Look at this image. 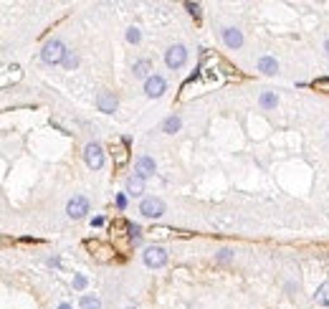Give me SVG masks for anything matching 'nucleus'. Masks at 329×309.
<instances>
[{"mask_svg": "<svg viewBox=\"0 0 329 309\" xmlns=\"http://www.w3.org/2000/svg\"><path fill=\"white\" fill-rule=\"evenodd\" d=\"M127 309H134V307H127Z\"/></svg>", "mask_w": 329, "mask_h": 309, "instance_id": "32", "label": "nucleus"}, {"mask_svg": "<svg viewBox=\"0 0 329 309\" xmlns=\"http://www.w3.org/2000/svg\"><path fill=\"white\" fill-rule=\"evenodd\" d=\"M162 129L167 132V135H175V132L180 129V117H167L164 124H162Z\"/></svg>", "mask_w": 329, "mask_h": 309, "instance_id": "19", "label": "nucleus"}, {"mask_svg": "<svg viewBox=\"0 0 329 309\" xmlns=\"http://www.w3.org/2000/svg\"><path fill=\"white\" fill-rule=\"evenodd\" d=\"M185 8L190 10V16H195V18H200V5H198V3H188Z\"/></svg>", "mask_w": 329, "mask_h": 309, "instance_id": "27", "label": "nucleus"}, {"mask_svg": "<svg viewBox=\"0 0 329 309\" xmlns=\"http://www.w3.org/2000/svg\"><path fill=\"white\" fill-rule=\"evenodd\" d=\"M96 107H99V112H104V114H114V109H117V96H114L112 92H99Z\"/></svg>", "mask_w": 329, "mask_h": 309, "instance_id": "11", "label": "nucleus"}, {"mask_svg": "<svg viewBox=\"0 0 329 309\" xmlns=\"http://www.w3.org/2000/svg\"><path fill=\"white\" fill-rule=\"evenodd\" d=\"M218 259H220V261H228V259H231V251H228V248H223V251L218 254Z\"/></svg>", "mask_w": 329, "mask_h": 309, "instance_id": "28", "label": "nucleus"}, {"mask_svg": "<svg viewBox=\"0 0 329 309\" xmlns=\"http://www.w3.org/2000/svg\"><path fill=\"white\" fill-rule=\"evenodd\" d=\"M127 193L129 195H142L144 193V180L142 178H129L127 180Z\"/></svg>", "mask_w": 329, "mask_h": 309, "instance_id": "17", "label": "nucleus"}, {"mask_svg": "<svg viewBox=\"0 0 329 309\" xmlns=\"http://www.w3.org/2000/svg\"><path fill=\"white\" fill-rule=\"evenodd\" d=\"M144 92L147 96H162L164 94V79L162 76H149L144 84Z\"/></svg>", "mask_w": 329, "mask_h": 309, "instance_id": "13", "label": "nucleus"}, {"mask_svg": "<svg viewBox=\"0 0 329 309\" xmlns=\"http://www.w3.org/2000/svg\"><path fill=\"white\" fill-rule=\"evenodd\" d=\"M149 233H152V238H190L192 236L188 231H175V228H167V226H155Z\"/></svg>", "mask_w": 329, "mask_h": 309, "instance_id": "10", "label": "nucleus"}, {"mask_svg": "<svg viewBox=\"0 0 329 309\" xmlns=\"http://www.w3.org/2000/svg\"><path fill=\"white\" fill-rule=\"evenodd\" d=\"M134 170H137V178H149V175H155V160L152 157H147V155H142V157H137V165H134Z\"/></svg>", "mask_w": 329, "mask_h": 309, "instance_id": "12", "label": "nucleus"}, {"mask_svg": "<svg viewBox=\"0 0 329 309\" xmlns=\"http://www.w3.org/2000/svg\"><path fill=\"white\" fill-rule=\"evenodd\" d=\"M112 160L117 167H124L129 163V147L127 142H112Z\"/></svg>", "mask_w": 329, "mask_h": 309, "instance_id": "9", "label": "nucleus"}, {"mask_svg": "<svg viewBox=\"0 0 329 309\" xmlns=\"http://www.w3.org/2000/svg\"><path fill=\"white\" fill-rule=\"evenodd\" d=\"M258 71H263V73H276L279 71V64H276V58H271V56H263L261 61H258Z\"/></svg>", "mask_w": 329, "mask_h": 309, "instance_id": "16", "label": "nucleus"}, {"mask_svg": "<svg viewBox=\"0 0 329 309\" xmlns=\"http://www.w3.org/2000/svg\"><path fill=\"white\" fill-rule=\"evenodd\" d=\"M223 84H226V76L218 71V61H215V58H211V61H205L195 71V76L183 84L180 101H190L192 96H200L205 92H213V89H218V86H223Z\"/></svg>", "mask_w": 329, "mask_h": 309, "instance_id": "1", "label": "nucleus"}, {"mask_svg": "<svg viewBox=\"0 0 329 309\" xmlns=\"http://www.w3.org/2000/svg\"><path fill=\"white\" fill-rule=\"evenodd\" d=\"M66 46L58 38H53V41H48L46 46H43V51H41V56H43V61L46 64H64V58H66Z\"/></svg>", "mask_w": 329, "mask_h": 309, "instance_id": "2", "label": "nucleus"}, {"mask_svg": "<svg viewBox=\"0 0 329 309\" xmlns=\"http://www.w3.org/2000/svg\"><path fill=\"white\" fill-rule=\"evenodd\" d=\"M127 41L129 43H137L140 41V31H137V28H129V31H127Z\"/></svg>", "mask_w": 329, "mask_h": 309, "instance_id": "26", "label": "nucleus"}, {"mask_svg": "<svg viewBox=\"0 0 329 309\" xmlns=\"http://www.w3.org/2000/svg\"><path fill=\"white\" fill-rule=\"evenodd\" d=\"M84 286H86V276L76 274V276H73V289H84Z\"/></svg>", "mask_w": 329, "mask_h": 309, "instance_id": "25", "label": "nucleus"}, {"mask_svg": "<svg viewBox=\"0 0 329 309\" xmlns=\"http://www.w3.org/2000/svg\"><path fill=\"white\" fill-rule=\"evenodd\" d=\"M149 71V61H137L134 64V76H147Z\"/></svg>", "mask_w": 329, "mask_h": 309, "instance_id": "23", "label": "nucleus"}, {"mask_svg": "<svg viewBox=\"0 0 329 309\" xmlns=\"http://www.w3.org/2000/svg\"><path fill=\"white\" fill-rule=\"evenodd\" d=\"M311 86L317 92H329V79H317V81H311Z\"/></svg>", "mask_w": 329, "mask_h": 309, "instance_id": "24", "label": "nucleus"}, {"mask_svg": "<svg viewBox=\"0 0 329 309\" xmlns=\"http://www.w3.org/2000/svg\"><path fill=\"white\" fill-rule=\"evenodd\" d=\"M140 213L147 215V218H160V215L164 213V203L157 200V198H147V200H142V205H140Z\"/></svg>", "mask_w": 329, "mask_h": 309, "instance_id": "8", "label": "nucleus"}, {"mask_svg": "<svg viewBox=\"0 0 329 309\" xmlns=\"http://www.w3.org/2000/svg\"><path fill=\"white\" fill-rule=\"evenodd\" d=\"M223 41H226L228 48H241L243 36H241V31H235V28H226V31H223Z\"/></svg>", "mask_w": 329, "mask_h": 309, "instance_id": "15", "label": "nucleus"}, {"mask_svg": "<svg viewBox=\"0 0 329 309\" xmlns=\"http://www.w3.org/2000/svg\"><path fill=\"white\" fill-rule=\"evenodd\" d=\"M86 248H89V251H92V256H94L96 261H101V263L112 261L114 254H117V248H112V246H107V243H101V241H86Z\"/></svg>", "mask_w": 329, "mask_h": 309, "instance_id": "4", "label": "nucleus"}, {"mask_svg": "<svg viewBox=\"0 0 329 309\" xmlns=\"http://www.w3.org/2000/svg\"><path fill=\"white\" fill-rule=\"evenodd\" d=\"M76 66H79V56L73 53V51H69L66 58H64V69H66V71H73Z\"/></svg>", "mask_w": 329, "mask_h": 309, "instance_id": "21", "label": "nucleus"}, {"mask_svg": "<svg viewBox=\"0 0 329 309\" xmlns=\"http://www.w3.org/2000/svg\"><path fill=\"white\" fill-rule=\"evenodd\" d=\"M66 211H69V215H71L73 220H79V218H84V215L89 213V200H86L84 195L71 198V200H69V205H66Z\"/></svg>", "mask_w": 329, "mask_h": 309, "instance_id": "6", "label": "nucleus"}, {"mask_svg": "<svg viewBox=\"0 0 329 309\" xmlns=\"http://www.w3.org/2000/svg\"><path fill=\"white\" fill-rule=\"evenodd\" d=\"M185 61H188L185 46H172L167 51V56H164V64H167L170 69H180V66H185Z\"/></svg>", "mask_w": 329, "mask_h": 309, "instance_id": "7", "label": "nucleus"}, {"mask_svg": "<svg viewBox=\"0 0 329 309\" xmlns=\"http://www.w3.org/2000/svg\"><path fill=\"white\" fill-rule=\"evenodd\" d=\"M314 302H317V304H324V307H329V282H324V284L317 289V294H314Z\"/></svg>", "mask_w": 329, "mask_h": 309, "instance_id": "18", "label": "nucleus"}, {"mask_svg": "<svg viewBox=\"0 0 329 309\" xmlns=\"http://www.w3.org/2000/svg\"><path fill=\"white\" fill-rule=\"evenodd\" d=\"M144 263L152 269H160L167 263V251H164L162 246H147L144 248Z\"/></svg>", "mask_w": 329, "mask_h": 309, "instance_id": "3", "label": "nucleus"}, {"mask_svg": "<svg viewBox=\"0 0 329 309\" xmlns=\"http://www.w3.org/2000/svg\"><path fill=\"white\" fill-rule=\"evenodd\" d=\"M21 66L18 64H13V66H8L5 69V73H3V81H0V86H3V89H8L10 84H16V81H21Z\"/></svg>", "mask_w": 329, "mask_h": 309, "instance_id": "14", "label": "nucleus"}, {"mask_svg": "<svg viewBox=\"0 0 329 309\" xmlns=\"http://www.w3.org/2000/svg\"><path fill=\"white\" fill-rule=\"evenodd\" d=\"M101 302L96 297H92V294H86V297H81V309H99Z\"/></svg>", "mask_w": 329, "mask_h": 309, "instance_id": "20", "label": "nucleus"}, {"mask_svg": "<svg viewBox=\"0 0 329 309\" xmlns=\"http://www.w3.org/2000/svg\"><path fill=\"white\" fill-rule=\"evenodd\" d=\"M324 48H327V56H329V38H327V43H324Z\"/></svg>", "mask_w": 329, "mask_h": 309, "instance_id": "30", "label": "nucleus"}, {"mask_svg": "<svg viewBox=\"0 0 329 309\" xmlns=\"http://www.w3.org/2000/svg\"><path fill=\"white\" fill-rule=\"evenodd\" d=\"M261 107H266V109H271V107H276V96H274L271 92H266V94H261Z\"/></svg>", "mask_w": 329, "mask_h": 309, "instance_id": "22", "label": "nucleus"}, {"mask_svg": "<svg viewBox=\"0 0 329 309\" xmlns=\"http://www.w3.org/2000/svg\"><path fill=\"white\" fill-rule=\"evenodd\" d=\"M58 309H71V304H61V307H58Z\"/></svg>", "mask_w": 329, "mask_h": 309, "instance_id": "31", "label": "nucleus"}, {"mask_svg": "<svg viewBox=\"0 0 329 309\" xmlns=\"http://www.w3.org/2000/svg\"><path fill=\"white\" fill-rule=\"evenodd\" d=\"M84 157H86V165L92 167V170H99V167L104 165V152H101V147H99L96 142H89V144H86Z\"/></svg>", "mask_w": 329, "mask_h": 309, "instance_id": "5", "label": "nucleus"}, {"mask_svg": "<svg viewBox=\"0 0 329 309\" xmlns=\"http://www.w3.org/2000/svg\"><path fill=\"white\" fill-rule=\"evenodd\" d=\"M117 205H119V208H124V205H127V198L119 195V198H117Z\"/></svg>", "mask_w": 329, "mask_h": 309, "instance_id": "29", "label": "nucleus"}]
</instances>
